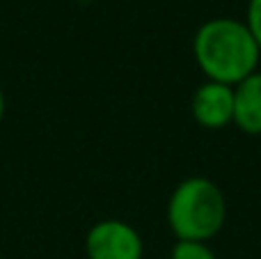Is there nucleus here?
<instances>
[{
	"mask_svg": "<svg viewBox=\"0 0 261 259\" xmlns=\"http://www.w3.org/2000/svg\"><path fill=\"white\" fill-rule=\"evenodd\" d=\"M5 110H7V103H5V92H3V87H0V124H3V119H5Z\"/></svg>",
	"mask_w": 261,
	"mask_h": 259,
	"instance_id": "8",
	"label": "nucleus"
},
{
	"mask_svg": "<svg viewBox=\"0 0 261 259\" xmlns=\"http://www.w3.org/2000/svg\"><path fill=\"white\" fill-rule=\"evenodd\" d=\"M85 255L87 259H142L144 243L140 232L126 220L106 218L87 232Z\"/></svg>",
	"mask_w": 261,
	"mask_h": 259,
	"instance_id": "3",
	"label": "nucleus"
},
{
	"mask_svg": "<svg viewBox=\"0 0 261 259\" xmlns=\"http://www.w3.org/2000/svg\"><path fill=\"white\" fill-rule=\"evenodd\" d=\"M234 124L245 136H261V71L234 87Z\"/></svg>",
	"mask_w": 261,
	"mask_h": 259,
	"instance_id": "5",
	"label": "nucleus"
},
{
	"mask_svg": "<svg viewBox=\"0 0 261 259\" xmlns=\"http://www.w3.org/2000/svg\"><path fill=\"white\" fill-rule=\"evenodd\" d=\"M170 259H218L213 248L204 241H176L170 250Z\"/></svg>",
	"mask_w": 261,
	"mask_h": 259,
	"instance_id": "6",
	"label": "nucleus"
},
{
	"mask_svg": "<svg viewBox=\"0 0 261 259\" xmlns=\"http://www.w3.org/2000/svg\"><path fill=\"white\" fill-rule=\"evenodd\" d=\"M193 55L206 81L236 87L259 71L261 48L245 21L216 16L197 28L193 37Z\"/></svg>",
	"mask_w": 261,
	"mask_h": 259,
	"instance_id": "1",
	"label": "nucleus"
},
{
	"mask_svg": "<svg viewBox=\"0 0 261 259\" xmlns=\"http://www.w3.org/2000/svg\"><path fill=\"white\" fill-rule=\"evenodd\" d=\"M227 223V200L208 177H188L167 200V225L176 241H204L218 237Z\"/></svg>",
	"mask_w": 261,
	"mask_h": 259,
	"instance_id": "2",
	"label": "nucleus"
},
{
	"mask_svg": "<svg viewBox=\"0 0 261 259\" xmlns=\"http://www.w3.org/2000/svg\"><path fill=\"white\" fill-rule=\"evenodd\" d=\"M245 25L252 32L254 41L261 48V0H248V9H245Z\"/></svg>",
	"mask_w": 261,
	"mask_h": 259,
	"instance_id": "7",
	"label": "nucleus"
},
{
	"mask_svg": "<svg viewBox=\"0 0 261 259\" xmlns=\"http://www.w3.org/2000/svg\"><path fill=\"white\" fill-rule=\"evenodd\" d=\"M190 115L202 128L218 131L234 122V87L204 81L190 99Z\"/></svg>",
	"mask_w": 261,
	"mask_h": 259,
	"instance_id": "4",
	"label": "nucleus"
}]
</instances>
